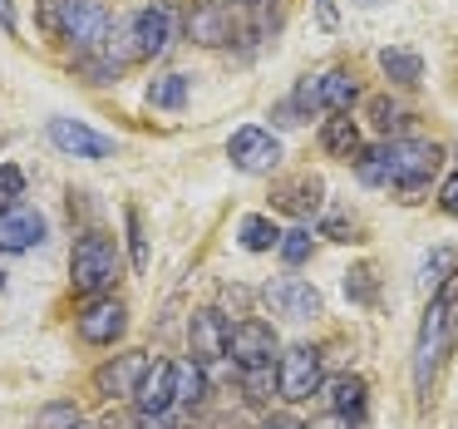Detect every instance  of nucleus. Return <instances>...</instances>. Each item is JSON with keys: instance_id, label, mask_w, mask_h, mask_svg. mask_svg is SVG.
<instances>
[{"instance_id": "1", "label": "nucleus", "mask_w": 458, "mask_h": 429, "mask_svg": "<svg viewBox=\"0 0 458 429\" xmlns=\"http://www.w3.org/2000/svg\"><path fill=\"white\" fill-rule=\"evenodd\" d=\"M438 163H444V149L428 139H389L379 143V149H365L355 159V173L360 183H369V188H394L404 193V202H414L419 193L434 183Z\"/></svg>"}, {"instance_id": "2", "label": "nucleus", "mask_w": 458, "mask_h": 429, "mask_svg": "<svg viewBox=\"0 0 458 429\" xmlns=\"http://www.w3.org/2000/svg\"><path fill=\"white\" fill-rule=\"evenodd\" d=\"M454 340H458V277L444 281L428 296L424 326H419V340H414V385L419 390H428V380L438 375V360H444V350Z\"/></svg>"}, {"instance_id": "3", "label": "nucleus", "mask_w": 458, "mask_h": 429, "mask_svg": "<svg viewBox=\"0 0 458 429\" xmlns=\"http://www.w3.org/2000/svg\"><path fill=\"white\" fill-rule=\"evenodd\" d=\"M119 277H123L119 242L104 237V232H84V237L74 242V257H70L74 291H80V296H109Z\"/></svg>"}, {"instance_id": "4", "label": "nucleus", "mask_w": 458, "mask_h": 429, "mask_svg": "<svg viewBox=\"0 0 458 429\" xmlns=\"http://www.w3.org/2000/svg\"><path fill=\"white\" fill-rule=\"evenodd\" d=\"M45 25L60 40H70L80 55L104 50V40H109V11H104V0H45Z\"/></svg>"}, {"instance_id": "5", "label": "nucleus", "mask_w": 458, "mask_h": 429, "mask_svg": "<svg viewBox=\"0 0 458 429\" xmlns=\"http://www.w3.org/2000/svg\"><path fill=\"white\" fill-rule=\"evenodd\" d=\"M320 385H326V375H320V350L316 346H291L276 365V395L291 399V405H306Z\"/></svg>"}, {"instance_id": "6", "label": "nucleus", "mask_w": 458, "mask_h": 429, "mask_svg": "<svg viewBox=\"0 0 458 429\" xmlns=\"http://www.w3.org/2000/svg\"><path fill=\"white\" fill-rule=\"evenodd\" d=\"M360 99V84L345 70H326L316 80H301L296 90V109H320V114H350V104Z\"/></svg>"}, {"instance_id": "7", "label": "nucleus", "mask_w": 458, "mask_h": 429, "mask_svg": "<svg viewBox=\"0 0 458 429\" xmlns=\"http://www.w3.org/2000/svg\"><path fill=\"white\" fill-rule=\"evenodd\" d=\"M129 40H133V60H163L178 40V15L173 5H148L139 11V21L129 25Z\"/></svg>"}, {"instance_id": "8", "label": "nucleus", "mask_w": 458, "mask_h": 429, "mask_svg": "<svg viewBox=\"0 0 458 429\" xmlns=\"http://www.w3.org/2000/svg\"><path fill=\"white\" fill-rule=\"evenodd\" d=\"M227 153H232V168H242V173H271L281 163V139L257 129V124H247V129L232 133Z\"/></svg>"}, {"instance_id": "9", "label": "nucleus", "mask_w": 458, "mask_h": 429, "mask_svg": "<svg viewBox=\"0 0 458 429\" xmlns=\"http://www.w3.org/2000/svg\"><path fill=\"white\" fill-rule=\"evenodd\" d=\"M129 330V311L119 296H89L80 311V340L89 346H114V340Z\"/></svg>"}, {"instance_id": "10", "label": "nucleus", "mask_w": 458, "mask_h": 429, "mask_svg": "<svg viewBox=\"0 0 458 429\" xmlns=\"http://www.w3.org/2000/svg\"><path fill=\"white\" fill-rule=\"evenodd\" d=\"M227 340H232V326H227V316H222V311H212V306L192 311V321H188V350H192V360H202V365L227 360Z\"/></svg>"}, {"instance_id": "11", "label": "nucleus", "mask_w": 458, "mask_h": 429, "mask_svg": "<svg viewBox=\"0 0 458 429\" xmlns=\"http://www.w3.org/2000/svg\"><path fill=\"white\" fill-rule=\"evenodd\" d=\"M227 356H232V365H242V370L271 365V356H276V330L257 316L237 321V326H232V340H227Z\"/></svg>"}, {"instance_id": "12", "label": "nucleus", "mask_w": 458, "mask_h": 429, "mask_svg": "<svg viewBox=\"0 0 458 429\" xmlns=\"http://www.w3.org/2000/svg\"><path fill=\"white\" fill-rule=\"evenodd\" d=\"M267 306L276 311V316H286V321H310V316H320V291L310 287V281H301V277H276V281H267Z\"/></svg>"}, {"instance_id": "13", "label": "nucleus", "mask_w": 458, "mask_h": 429, "mask_svg": "<svg viewBox=\"0 0 458 429\" xmlns=\"http://www.w3.org/2000/svg\"><path fill=\"white\" fill-rule=\"evenodd\" d=\"M143 370H148V356H143V350H123V356L109 360V365L94 370V390H99L104 399H133Z\"/></svg>"}, {"instance_id": "14", "label": "nucleus", "mask_w": 458, "mask_h": 429, "mask_svg": "<svg viewBox=\"0 0 458 429\" xmlns=\"http://www.w3.org/2000/svg\"><path fill=\"white\" fill-rule=\"evenodd\" d=\"M45 242V218L25 202L0 208V252H30Z\"/></svg>"}, {"instance_id": "15", "label": "nucleus", "mask_w": 458, "mask_h": 429, "mask_svg": "<svg viewBox=\"0 0 458 429\" xmlns=\"http://www.w3.org/2000/svg\"><path fill=\"white\" fill-rule=\"evenodd\" d=\"M50 143L60 153H74V159H109L114 153V139H104V133L84 129L74 119H50Z\"/></svg>"}, {"instance_id": "16", "label": "nucleus", "mask_w": 458, "mask_h": 429, "mask_svg": "<svg viewBox=\"0 0 458 429\" xmlns=\"http://www.w3.org/2000/svg\"><path fill=\"white\" fill-rule=\"evenodd\" d=\"M173 405H178V399H173V360H153V365L143 370L139 390H133V409H139V415H168Z\"/></svg>"}, {"instance_id": "17", "label": "nucleus", "mask_w": 458, "mask_h": 429, "mask_svg": "<svg viewBox=\"0 0 458 429\" xmlns=\"http://www.w3.org/2000/svg\"><path fill=\"white\" fill-rule=\"evenodd\" d=\"M188 35L198 45H227L232 40V11L227 0H198L188 11Z\"/></svg>"}, {"instance_id": "18", "label": "nucleus", "mask_w": 458, "mask_h": 429, "mask_svg": "<svg viewBox=\"0 0 458 429\" xmlns=\"http://www.w3.org/2000/svg\"><path fill=\"white\" fill-rule=\"evenodd\" d=\"M320 149H326L330 159H360L365 143H360L355 119H350V114H330V119L320 124Z\"/></svg>"}, {"instance_id": "19", "label": "nucleus", "mask_w": 458, "mask_h": 429, "mask_svg": "<svg viewBox=\"0 0 458 429\" xmlns=\"http://www.w3.org/2000/svg\"><path fill=\"white\" fill-rule=\"evenodd\" d=\"M326 390H330V409H335V415H345L350 425L365 415V395H369L365 375H340V380H330Z\"/></svg>"}, {"instance_id": "20", "label": "nucleus", "mask_w": 458, "mask_h": 429, "mask_svg": "<svg viewBox=\"0 0 458 429\" xmlns=\"http://www.w3.org/2000/svg\"><path fill=\"white\" fill-rule=\"evenodd\" d=\"M202 395H208V370H202V360H173V399L178 405H202Z\"/></svg>"}, {"instance_id": "21", "label": "nucleus", "mask_w": 458, "mask_h": 429, "mask_svg": "<svg viewBox=\"0 0 458 429\" xmlns=\"http://www.w3.org/2000/svg\"><path fill=\"white\" fill-rule=\"evenodd\" d=\"M276 208L296 212V218H310V212L320 208V178H310V173H301L296 183H286V188H276Z\"/></svg>"}, {"instance_id": "22", "label": "nucleus", "mask_w": 458, "mask_h": 429, "mask_svg": "<svg viewBox=\"0 0 458 429\" xmlns=\"http://www.w3.org/2000/svg\"><path fill=\"white\" fill-rule=\"evenodd\" d=\"M458 277V252L454 247H438V252H428V262H424V271H419V291L424 296H434L444 281H454Z\"/></svg>"}, {"instance_id": "23", "label": "nucleus", "mask_w": 458, "mask_h": 429, "mask_svg": "<svg viewBox=\"0 0 458 429\" xmlns=\"http://www.w3.org/2000/svg\"><path fill=\"white\" fill-rule=\"evenodd\" d=\"M379 70H385L394 84H419L424 80V60H419L414 50H379Z\"/></svg>"}, {"instance_id": "24", "label": "nucleus", "mask_w": 458, "mask_h": 429, "mask_svg": "<svg viewBox=\"0 0 458 429\" xmlns=\"http://www.w3.org/2000/svg\"><path fill=\"white\" fill-rule=\"evenodd\" d=\"M237 237H242V247L247 252H271V247H281V227L271 218H242V227H237Z\"/></svg>"}, {"instance_id": "25", "label": "nucleus", "mask_w": 458, "mask_h": 429, "mask_svg": "<svg viewBox=\"0 0 458 429\" xmlns=\"http://www.w3.org/2000/svg\"><path fill=\"white\" fill-rule=\"evenodd\" d=\"M148 104L153 109H182L188 104V74H163V80H153Z\"/></svg>"}, {"instance_id": "26", "label": "nucleus", "mask_w": 458, "mask_h": 429, "mask_svg": "<svg viewBox=\"0 0 458 429\" xmlns=\"http://www.w3.org/2000/svg\"><path fill=\"white\" fill-rule=\"evenodd\" d=\"M35 429H89V425H84V415L70 399H55V405H45L40 415H35Z\"/></svg>"}, {"instance_id": "27", "label": "nucleus", "mask_w": 458, "mask_h": 429, "mask_svg": "<svg viewBox=\"0 0 458 429\" xmlns=\"http://www.w3.org/2000/svg\"><path fill=\"white\" fill-rule=\"evenodd\" d=\"M242 390H247L251 405H267V399L276 395V370H271V365H251V370H242Z\"/></svg>"}, {"instance_id": "28", "label": "nucleus", "mask_w": 458, "mask_h": 429, "mask_svg": "<svg viewBox=\"0 0 458 429\" xmlns=\"http://www.w3.org/2000/svg\"><path fill=\"white\" fill-rule=\"evenodd\" d=\"M310 232L306 227H296V232H281V257H286V267H301V262L310 257Z\"/></svg>"}, {"instance_id": "29", "label": "nucleus", "mask_w": 458, "mask_h": 429, "mask_svg": "<svg viewBox=\"0 0 458 429\" xmlns=\"http://www.w3.org/2000/svg\"><path fill=\"white\" fill-rule=\"evenodd\" d=\"M25 198V173L15 163H0V208H15Z\"/></svg>"}, {"instance_id": "30", "label": "nucleus", "mask_w": 458, "mask_h": 429, "mask_svg": "<svg viewBox=\"0 0 458 429\" xmlns=\"http://www.w3.org/2000/svg\"><path fill=\"white\" fill-rule=\"evenodd\" d=\"M123 227H129L133 267H139V271H148V242H143V218H139V208H129V212H123Z\"/></svg>"}, {"instance_id": "31", "label": "nucleus", "mask_w": 458, "mask_h": 429, "mask_svg": "<svg viewBox=\"0 0 458 429\" xmlns=\"http://www.w3.org/2000/svg\"><path fill=\"white\" fill-rule=\"evenodd\" d=\"M345 296L360 301V306H369V301H375V271H369V267L350 271V277H345Z\"/></svg>"}, {"instance_id": "32", "label": "nucleus", "mask_w": 458, "mask_h": 429, "mask_svg": "<svg viewBox=\"0 0 458 429\" xmlns=\"http://www.w3.org/2000/svg\"><path fill=\"white\" fill-rule=\"evenodd\" d=\"M438 208H444L448 218H458V173L444 178V188H438Z\"/></svg>"}, {"instance_id": "33", "label": "nucleus", "mask_w": 458, "mask_h": 429, "mask_svg": "<svg viewBox=\"0 0 458 429\" xmlns=\"http://www.w3.org/2000/svg\"><path fill=\"white\" fill-rule=\"evenodd\" d=\"M399 119H404V109H394V104H385V99H379L375 104V124H379V129H399Z\"/></svg>"}, {"instance_id": "34", "label": "nucleus", "mask_w": 458, "mask_h": 429, "mask_svg": "<svg viewBox=\"0 0 458 429\" xmlns=\"http://www.w3.org/2000/svg\"><path fill=\"white\" fill-rule=\"evenodd\" d=\"M320 232H326V237H335V242H360L355 237V222H345V218H330Z\"/></svg>"}, {"instance_id": "35", "label": "nucleus", "mask_w": 458, "mask_h": 429, "mask_svg": "<svg viewBox=\"0 0 458 429\" xmlns=\"http://www.w3.org/2000/svg\"><path fill=\"white\" fill-rule=\"evenodd\" d=\"M316 21H320V30H335V25H340L335 0H316Z\"/></svg>"}, {"instance_id": "36", "label": "nucleus", "mask_w": 458, "mask_h": 429, "mask_svg": "<svg viewBox=\"0 0 458 429\" xmlns=\"http://www.w3.org/2000/svg\"><path fill=\"white\" fill-rule=\"evenodd\" d=\"M261 429H306V425L291 419V415H267V419H261Z\"/></svg>"}, {"instance_id": "37", "label": "nucleus", "mask_w": 458, "mask_h": 429, "mask_svg": "<svg viewBox=\"0 0 458 429\" xmlns=\"http://www.w3.org/2000/svg\"><path fill=\"white\" fill-rule=\"evenodd\" d=\"M306 429H350V419H345V415H335V409H330L326 419H316V425H306Z\"/></svg>"}, {"instance_id": "38", "label": "nucleus", "mask_w": 458, "mask_h": 429, "mask_svg": "<svg viewBox=\"0 0 458 429\" xmlns=\"http://www.w3.org/2000/svg\"><path fill=\"white\" fill-rule=\"evenodd\" d=\"M0 25H5V30H15V5H11V0H0Z\"/></svg>"}, {"instance_id": "39", "label": "nucleus", "mask_w": 458, "mask_h": 429, "mask_svg": "<svg viewBox=\"0 0 458 429\" xmlns=\"http://www.w3.org/2000/svg\"><path fill=\"white\" fill-rule=\"evenodd\" d=\"M232 5H261V0H232Z\"/></svg>"}, {"instance_id": "40", "label": "nucleus", "mask_w": 458, "mask_h": 429, "mask_svg": "<svg viewBox=\"0 0 458 429\" xmlns=\"http://www.w3.org/2000/svg\"><path fill=\"white\" fill-rule=\"evenodd\" d=\"M360 5H379V0H360Z\"/></svg>"}]
</instances>
